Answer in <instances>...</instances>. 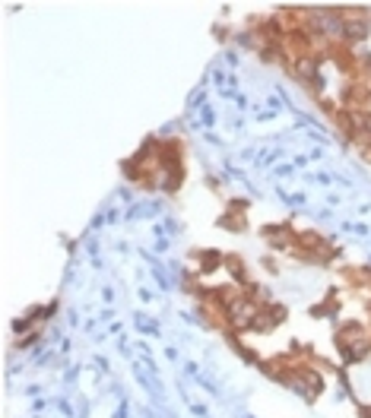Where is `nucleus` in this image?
<instances>
[{
    "label": "nucleus",
    "instance_id": "1",
    "mask_svg": "<svg viewBox=\"0 0 371 418\" xmlns=\"http://www.w3.org/2000/svg\"><path fill=\"white\" fill-rule=\"evenodd\" d=\"M219 266H225V257L219 251H200V273H216Z\"/></svg>",
    "mask_w": 371,
    "mask_h": 418
},
{
    "label": "nucleus",
    "instance_id": "2",
    "mask_svg": "<svg viewBox=\"0 0 371 418\" xmlns=\"http://www.w3.org/2000/svg\"><path fill=\"white\" fill-rule=\"evenodd\" d=\"M219 228H228V232H245V219H241V212H225L219 219Z\"/></svg>",
    "mask_w": 371,
    "mask_h": 418
},
{
    "label": "nucleus",
    "instance_id": "3",
    "mask_svg": "<svg viewBox=\"0 0 371 418\" xmlns=\"http://www.w3.org/2000/svg\"><path fill=\"white\" fill-rule=\"evenodd\" d=\"M38 339H42V329H32V333H25V336H19V339H16V348H32Z\"/></svg>",
    "mask_w": 371,
    "mask_h": 418
}]
</instances>
